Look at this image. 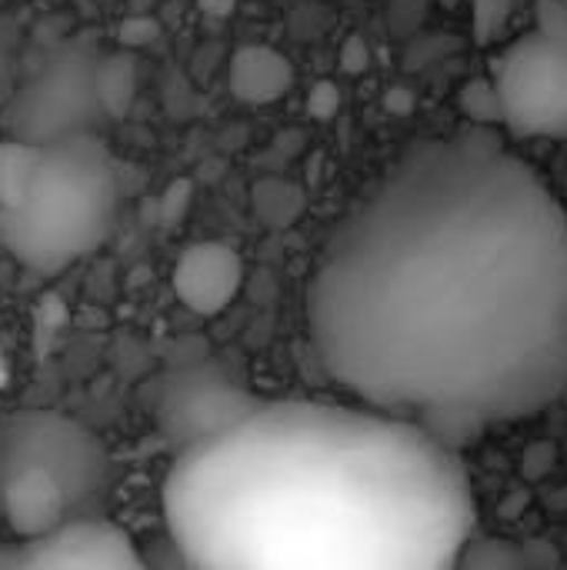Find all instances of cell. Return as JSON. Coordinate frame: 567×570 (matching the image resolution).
<instances>
[{
	"mask_svg": "<svg viewBox=\"0 0 567 570\" xmlns=\"http://www.w3.org/2000/svg\"><path fill=\"white\" fill-rule=\"evenodd\" d=\"M434 0H388V30L394 40H411L431 13Z\"/></svg>",
	"mask_w": 567,
	"mask_h": 570,
	"instance_id": "cell-17",
	"label": "cell"
},
{
	"mask_svg": "<svg viewBox=\"0 0 567 570\" xmlns=\"http://www.w3.org/2000/svg\"><path fill=\"white\" fill-rule=\"evenodd\" d=\"M190 197H194V187H190V180H174L167 190H164V197H160V220L167 224V227H174V224H180L184 220V214H187V207H190Z\"/></svg>",
	"mask_w": 567,
	"mask_h": 570,
	"instance_id": "cell-20",
	"label": "cell"
},
{
	"mask_svg": "<svg viewBox=\"0 0 567 570\" xmlns=\"http://www.w3.org/2000/svg\"><path fill=\"white\" fill-rule=\"evenodd\" d=\"M97 97L104 117H127L137 97V57L130 50L100 53L97 63Z\"/></svg>",
	"mask_w": 567,
	"mask_h": 570,
	"instance_id": "cell-11",
	"label": "cell"
},
{
	"mask_svg": "<svg viewBox=\"0 0 567 570\" xmlns=\"http://www.w3.org/2000/svg\"><path fill=\"white\" fill-rule=\"evenodd\" d=\"M505 130L518 140H567V47L521 33L491 60Z\"/></svg>",
	"mask_w": 567,
	"mask_h": 570,
	"instance_id": "cell-6",
	"label": "cell"
},
{
	"mask_svg": "<svg viewBox=\"0 0 567 570\" xmlns=\"http://www.w3.org/2000/svg\"><path fill=\"white\" fill-rule=\"evenodd\" d=\"M338 67H341V73H348V77H361V73H368V67H371V47H368V40H364V37H358V33H351V37L341 43Z\"/></svg>",
	"mask_w": 567,
	"mask_h": 570,
	"instance_id": "cell-22",
	"label": "cell"
},
{
	"mask_svg": "<svg viewBox=\"0 0 567 570\" xmlns=\"http://www.w3.org/2000/svg\"><path fill=\"white\" fill-rule=\"evenodd\" d=\"M187 570H461L458 448L361 404L284 401L187 444L164 484Z\"/></svg>",
	"mask_w": 567,
	"mask_h": 570,
	"instance_id": "cell-2",
	"label": "cell"
},
{
	"mask_svg": "<svg viewBox=\"0 0 567 570\" xmlns=\"http://www.w3.org/2000/svg\"><path fill=\"white\" fill-rule=\"evenodd\" d=\"M307 334L354 404L458 448L567 394V210L501 130L418 140L328 234Z\"/></svg>",
	"mask_w": 567,
	"mask_h": 570,
	"instance_id": "cell-1",
	"label": "cell"
},
{
	"mask_svg": "<svg viewBox=\"0 0 567 570\" xmlns=\"http://www.w3.org/2000/svg\"><path fill=\"white\" fill-rule=\"evenodd\" d=\"M518 0H471V30L478 47H491L505 37Z\"/></svg>",
	"mask_w": 567,
	"mask_h": 570,
	"instance_id": "cell-16",
	"label": "cell"
},
{
	"mask_svg": "<svg viewBox=\"0 0 567 570\" xmlns=\"http://www.w3.org/2000/svg\"><path fill=\"white\" fill-rule=\"evenodd\" d=\"M70 491L47 471H13L0 478V514L7 528L23 541H40L57 534L63 524L77 521Z\"/></svg>",
	"mask_w": 567,
	"mask_h": 570,
	"instance_id": "cell-9",
	"label": "cell"
},
{
	"mask_svg": "<svg viewBox=\"0 0 567 570\" xmlns=\"http://www.w3.org/2000/svg\"><path fill=\"white\" fill-rule=\"evenodd\" d=\"M13 471L53 474L80 508L104 491L110 461L84 424L53 411H20L0 421V478Z\"/></svg>",
	"mask_w": 567,
	"mask_h": 570,
	"instance_id": "cell-5",
	"label": "cell"
},
{
	"mask_svg": "<svg viewBox=\"0 0 567 570\" xmlns=\"http://www.w3.org/2000/svg\"><path fill=\"white\" fill-rule=\"evenodd\" d=\"M461 570H531V561L505 541H471Z\"/></svg>",
	"mask_w": 567,
	"mask_h": 570,
	"instance_id": "cell-15",
	"label": "cell"
},
{
	"mask_svg": "<svg viewBox=\"0 0 567 570\" xmlns=\"http://www.w3.org/2000/svg\"><path fill=\"white\" fill-rule=\"evenodd\" d=\"M458 110L471 127H491V130H505V104L498 94V83L488 77H471L461 90H458Z\"/></svg>",
	"mask_w": 567,
	"mask_h": 570,
	"instance_id": "cell-14",
	"label": "cell"
},
{
	"mask_svg": "<svg viewBox=\"0 0 567 570\" xmlns=\"http://www.w3.org/2000/svg\"><path fill=\"white\" fill-rule=\"evenodd\" d=\"M388 100H391V110H398V114H408V110H411V94H408V90H404V94L394 90Z\"/></svg>",
	"mask_w": 567,
	"mask_h": 570,
	"instance_id": "cell-24",
	"label": "cell"
},
{
	"mask_svg": "<svg viewBox=\"0 0 567 570\" xmlns=\"http://www.w3.org/2000/svg\"><path fill=\"white\" fill-rule=\"evenodd\" d=\"M20 554V570H150L134 541L94 518H77L57 534L27 541Z\"/></svg>",
	"mask_w": 567,
	"mask_h": 570,
	"instance_id": "cell-7",
	"label": "cell"
},
{
	"mask_svg": "<svg viewBox=\"0 0 567 570\" xmlns=\"http://www.w3.org/2000/svg\"><path fill=\"white\" fill-rule=\"evenodd\" d=\"M251 204H254L257 220L271 230H284V227L297 224L307 210L304 190L287 177H261L251 187Z\"/></svg>",
	"mask_w": 567,
	"mask_h": 570,
	"instance_id": "cell-12",
	"label": "cell"
},
{
	"mask_svg": "<svg viewBox=\"0 0 567 570\" xmlns=\"http://www.w3.org/2000/svg\"><path fill=\"white\" fill-rule=\"evenodd\" d=\"M535 30L555 43L567 47V3L565 0H535Z\"/></svg>",
	"mask_w": 567,
	"mask_h": 570,
	"instance_id": "cell-19",
	"label": "cell"
},
{
	"mask_svg": "<svg viewBox=\"0 0 567 570\" xmlns=\"http://www.w3.org/2000/svg\"><path fill=\"white\" fill-rule=\"evenodd\" d=\"M40 154L43 147L17 140V137L0 140V210H13L27 197Z\"/></svg>",
	"mask_w": 567,
	"mask_h": 570,
	"instance_id": "cell-13",
	"label": "cell"
},
{
	"mask_svg": "<svg viewBox=\"0 0 567 570\" xmlns=\"http://www.w3.org/2000/svg\"><path fill=\"white\" fill-rule=\"evenodd\" d=\"M227 87L241 104H277L294 87V63L271 43H241L227 63Z\"/></svg>",
	"mask_w": 567,
	"mask_h": 570,
	"instance_id": "cell-10",
	"label": "cell"
},
{
	"mask_svg": "<svg viewBox=\"0 0 567 570\" xmlns=\"http://www.w3.org/2000/svg\"><path fill=\"white\" fill-rule=\"evenodd\" d=\"M97 63L100 53L87 40H70L47 53L3 104L0 120L7 134L37 147L94 134L104 120Z\"/></svg>",
	"mask_w": 567,
	"mask_h": 570,
	"instance_id": "cell-4",
	"label": "cell"
},
{
	"mask_svg": "<svg viewBox=\"0 0 567 570\" xmlns=\"http://www.w3.org/2000/svg\"><path fill=\"white\" fill-rule=\"evenodd\" d=\"M565 3H567V0H565Z\"/></svg>",
	"mask_w": 567,
	"mask_h": 570,
	"instance_id": "cell-26",
	"label": "cell"
},
{
	"mask_svg": "<svg viewBox=\"0 0 567 570\" xmlns=\"http://www.w3.org/2000/svg\"><path fill=\"white\" fill-rule=\"evenodd\" d=\"M157 37H160V20L150 17V13H130V17H124L120 27H117L120 50H130V53L150 47Z\"/></svg>",
	"mask_w": 567,
	"mask_h": 570,
	"instance_id": "cell-18",
	"label": "cell"
},
{
	"mask_svg": "<svg viewBox=\"0 0 567 570\" xmlns=\"http://www.w3.org/2000/svg\"><path fill=\"white\" fill-rule=\"evenodd\" d=\"M307 110L314 120H331L341 110V90L334 80H317L307 94Z\"/></svg>",
	"mask_w": 567,
	"mask_h": 570,
	"instance_id": "cell-21",
	"label": "cell"
},
{
	"mask_svg": "<svg viewBox=\"0 0 567 570\" xmlns=\"http://www.w3.org/2000/svg\"><path fill=\"white\" fill-rule=\"evenodd\" d=\"M117 214L114 160L97 134L47 144L27 197L0 210V247L37 274H57L97 250Z\"/></svg>",
	"mask_w": 567,
	"mask_h": 570,
	"instance_id": "cell-3",
	"label": "cell"
},
{
	"mask_svg": "<svg viewBox=\"0 0 567 570\" xmlns=\"http://www.w3.org/2000/svg\"><path fill=\"white\" fill-rule=\"evenodd\" d=\"M0 570H20V554L17 551H0Z\"/></svg>",
	"mask_w": 567,
	"mask_h": 570,
	"instance_id": "cell-25",
	"label": "cell"
},
{
	"mask_svg": "<svg viewBox=\"0 0 567 570\" xmlns=\"http://www.w3.org/2000/svg\"><path fill=\"white\" fill-rule=\"evenodd\" d=\"M170 287L190 314L221 317L244 287V261L231 244L197 240L180 250Z\"/></svg>",
	"mask_w": 567,
	"mask_h": 570,
	"instance_id": "cell-8",
	"label": "cell"
},
{
	"mask_svg": "<svg viewBox=\"0 0 567 570\" xmlns=\"http://www.w3.org/2000/svg\"><path fill=\"white\" fill-rule=\"evenodd\" d=\"M197 7H201L207 17H227V13H234L237 0H197Z\"/></svg>",
	"mask_w": 567,
	"mask_h": 570,
	"instance_id": "cell-23",
	"label": "cell"
}]
</instances>
